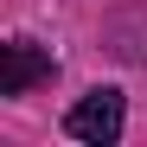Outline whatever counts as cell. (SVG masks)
<instances>
[{
	"label": "cell",
	"instance_id": "7a4b0ae2",
	"mask_svg": "<svg viewBox=\"0 0 147 147\" xmlns=\"http://www.w3.org/2000/svg\"><path fill=\"white\" fill-rule=\"evenodd\" d=\"M45 77H51V58H45L38 45L13 38V45H7V70H0V96H26V90L45 83Z\"/></svg>",
	"mask_w": 147,
	"mask_h": 147
},
{
	"label": "cell",
	"instance_id": "6da1fadb",
	"mask_svg": "<svg viewBox=\"0 0 147 147\" xmlns=\"http://www.w3.org/2000/svg\"><path fill=\"white\" fill-rule=\"evenodd\" d=\"M64 134L70 141H96V147L115 141L121 134V90H90L83 102L64 115Z\"/></svg>",
	"mask_w": 147,
	"mask_h": 147
}]
</instances>
